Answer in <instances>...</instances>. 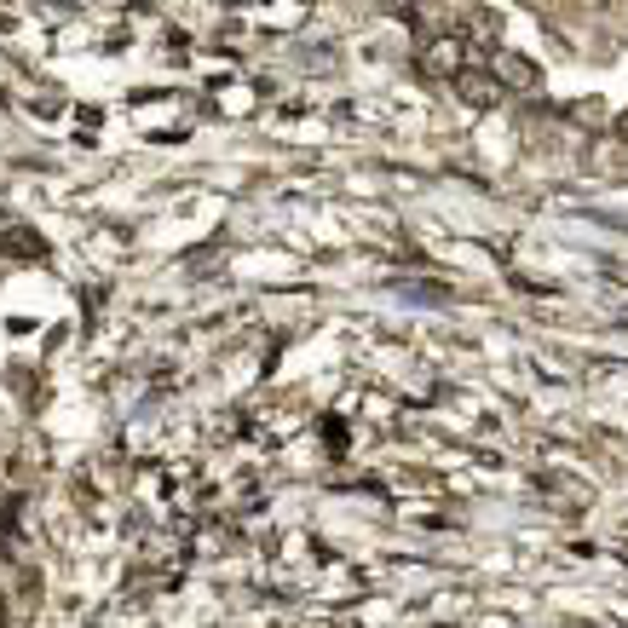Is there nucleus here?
Returning <instances> with one entry per match:
<instances>
[{
    "label": "nucleus",
    "instance_id": "4",
    "mask_svg": "<svg viewBox=\"0 0 628 628\" xmlns=\"http://www.w3.org/2000/svg\"><path fill=\"white\" fill-rule=\"evenodd\" d=\"M0 530H12V502L0 496Z\"/></svg>",
    "mask_w": 628,
    "mask_h": 628
},
{
    "label": "nucleus",
    "instance_id": "3",
    "mask_svg": "<svg viewBox=\"0 0 628 628\" xmlns=\"http://www.w3.org/2000/svg\"><path fill=\"white\" fill-rule=\"evenodd\" d=\"M461 92H467L473 104H490V99H496V81H490V75H473V70H467V75H461Z\"/></svg>",
    "mask_w": 628,
    "mask_h": 628
},
{
    "label": "nucleus",
    "instance_id": "5",
    "mask_svg": "<svg viewBox=\"0 0 628 628\" xmlns=\"http://www.w3.org/2000/svg\"><path fill=\"white\" fill-rule=\"evenodd\" d=\"M0 628H6V599H0Z\"/></svg>",
    "mask_w": 628,
    "mask_h": 628
},
{
    "label": "nucleus",
    "instance_id": "2",
    "mask_svg": "<svg viewBox=\"0 0 628 628\" xmlns=\"http://www.w3.org/2000/svg\"><path fill=\"white\" fill-rule=\"evenodd\" d=\"M496 75L508 81V87H536V70H530L525 58H513V52H502V58H496Z\"/></svg>",
    "mask_w": 628,
    "mask_h": 628
},
{
    "label": "nucleus",
    "instance_id": "1",
    "mask_svg": "<svg viewBox=\"0 0 628 628\" xmlns=\"http://www.w3.org/2000/svg\"><path fill=\"white\" fill-rule=\"evenodd\" d=\"M0 249H6L12 259H40V254H47V242H40L35 231L18 225V231H0Z\"/></svg>",
    "mask_w": 628,
    "mask_h": 628
}]
</instances>
